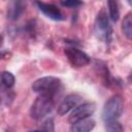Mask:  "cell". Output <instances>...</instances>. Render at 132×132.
Segmentation results:
<instances>
[{
  "instance_id": "52a82bcc",
  "label": "cell",
  "mask_w": 132,
  "mask_h": 132,
  "mask_svg": "<svg viewBox=\"0 0 132 132\" xmlns=\"http://www.w3.org/2000/svg\"><path fill=\"white\" fill-rule=\"evenodd\" d=\"M35 5L37 6V8L48 19L53 20V21H57V22H61L64 21L66 19V16L64 15V13L61 11V9L53 4V3H46V2H42V1H36Z\"/></svg>"
},
{
  "instance_id": "30bf717a",
  "label": "cell",
  "mask_w": 132,
  "mask_h": 132,
  "mask_svg": "<svg viewBox=\"0 0 132 132\" xmlns=\"http://www.w3.org/2000/svg\"><path fill=\"white\" fill-rule=\"evenodd\" d=\"M96 122L92 118H88L71 124L69 132H91L95 128Z\"/></svg>"
},
{
  "instance_id": "5b68a950",
  "label": "cell",
  "mask_w": 132,
  "mask_h": 132,
  "mask_svg": "<svg viewBox=\"0 0 132 132\" xmlns=\"http://www.w3.org/2000/svg\"><path fill=\"white\" fill-rule=\"evenodd\" d=\"M64 53L66 55L68 62L70 63V65L72 67L80 68V67L87 66L91 62V58L85 52H82L81 50H79L75 46L65 48Z\"/></svg>"
},
{
  "instance_id": "3957f363",
  "label": "cell",
  "mask_w": 132,
  "mask_h": 132,
  "mask_svg": "<svg viewBox=\"0 0 132 132\" xmlns=\"http://www.w3.org/2000/svg\"><path fill=\"white\" fill-rule=\"evenodd\" d=\"M124 111V100L120 95L111 96L104 104L102 109V120L105 122L118 120Z\"/></svg>"
},
{
  "instance_id": "7a4b0ae2",
  "label": "cell",
  "mask_w": 132,
  "mask_h": 132,
  "mask_svg": "<svg viewBox=\"0 0 132 132\" xmlns=\"http://www.w3.org/2000/svg\"><path fill=\"white\" fill-rule=\"evenodd\" d=\"M94 32L97 38L105 43H110L112 40V28L105 10H100L94 22Z\"/></svg>"
},
{
  "instance_id": "9c48e42d",
  "label": "cell",
  "mask_w": 132,
  "mask_h": 132,
  "mask_svg": "<svg viewBox=\"0 0 132 132\" xmlns=\"http://www.w3.org/2000/svg\"><path fill=\"white\" fill-rule=\"evenodd\" d=\"M27 3L25 1H11L7 5L6 18L9 21H18L26 10Z\"/></svg>"
},
{
  "instance_id": "2e32d148",
  "label": "cell",
  "mask_w": 132,
  "mask_h": 132,
  "mask_svg": "<svg viewBox=\"0 0 132 132\" xmlns=\"http://www.w3.org/2000/svg\"><path fill=\"white\" fill-rule=\"evenodd\" d=\"M104 127L105 132H124V127L118 120L105 122Z\"/></svg>"
},
{
  "instance_id": "ba28073f",
  "label": "cell",
  "mask_w": 132,
  "mask_h": 132,
  "mask_svg": "<svg viewBox=\"0 0 132 132\" xmlns=\"http://www.w3.org/2000/svg\"><path fill=\"white\" fill-rule=\"evenodd\" d=\"M82 102V97L79 96L78 94H69L67 95L60 105L58 106V114L59 116H65L69 111L73 110L77 105H79Z\"/></svg>"
},
{
  "instance_id": "277c9868",
  "label": "cell",
  "mask_w": 132,
  "mask_h": 132,
  "mask_svg": "<svg viewBox=\"0 0 132 132\" xmlns=\"http://www.w3.org/2000/svg\"><path fill=\"white\" fill-rule=\"evenodd\" d=\"M54 106V98L45 95H39L30 107V116L34 120H41L52 112Z\"/></svg>"
},
{
  "instance_id": "8992f818",
  "label": "cell",
  "mask_w": 132,
  "mask_h": 132,
  "mask_svg": "<svg viewBox=\"0 0 132 132\" xmlns=\"http://www.w3.org/2000/svg\"><path fill=\"white\" fill-rule=\"evenodd\" d=\"M96 110V104L94 102H84L77 105L73 110H71V113L69 116V123L73 124L78 121L91 118L93 113Z\"/></svg>"
},
{
  "instance_id": "8fae6325",
  "label": "cell",
  "mask_w": 132,
  "mask_h": 132,
  "mask_svg": "<svg viewBox=\"0 0 132 132\" xmlns=\"http://www.w3.org/2000/svg\"><path fill=\"white\" fill-rule=\"evenodd\" d=\"M95 67H96V71H97L98 75H100L103 84L106 87H109L112 84H114L113 82V78L110 76V72L108 70V67L106 66V64L104 62H102V61H96Z\"/></svg>"
},
{
  "instance_id": "7c38bea8",
  "label": "cell",
  "mask_w": 132,
  "mask_h": 132,
  "mask_svg": "<svg viewBox=\"0 0 132 132\" xmlns=\"http://www.w3.org/2000/svg\"><path fill=\"white\" fill-rule=\"evenodd\" d=\"M14 96L15 95L12 89H7L0 85V104L10 105L14 99Z\"/></svg>"
},
{
  "instance_id": "5bb4252c",
  "label": "cell",
  "mask_w": 132,
  "mask_h": 132,
  "mask_svg": "<svg viewBox=\"0 0 132 132\" xmlns=\"http://www.w3.org/2000/svg\"><path fill=\"white\" fill-rule=\"evenodd\" d=\"M15 82L14 75L9 71H3L0 75V85L7 89H12Z\"/></svg>"
},
{
  "instance_id": "9a60e30c",
  "label": "cell",
  "mask_w": 132,
  "mask_h": 132,
  "mask_svg": "<svg viewBox=\"0 0 132 132\" xmlns=\"http://www.w3.org/2000/svg\"><path fill=\"white\" fill-rule=\"evenodd\" d=\"M107 6H108V11H109V19L114 23L118 22L120 19L119 3L114 0H109V1H107Z\"/></svg>"
},
{
  "instance_id": "d6986e66",
  "label": "cell",
  "mask_w": 132,
  "mask_h": 132,
  "mask_svg": "<svg viewBox=\"0 0 132 132\" xmlns=\"http://www.w3.org/2000/svg\"><path fill=\"white\" fill-rule=\"evenodd\" d=\"M3 40H4L3 35H1V34H0V47H1V46H2V44H3Z\"/></svg>"
},
{
  "instance_id": "e0dca14e",
  "label": "cell",
  "mask_w": 132,
  "mask_h": 132,
  "mask_svg": "<svg viewBox=\"0 0 132 132\" xmlns=\"http://www.w3.org/2000/svg\"><path fill=\"white\" fill-rule=\"evenodd\" d=\"M28 132H55V124H54V120L51 118V119H47L41 126L40 129H37V130H31V131H28Z\"/></svg>"
},
{
  "instance_id": "ac0fdd59",
  "label": "cell",
  "mask_w": 132,
  "mask_h": 132,
  "mask_svg": "<svg viewBox=\"0 0 132 132\" xmlns=\"http://www.w3.org/2000/svg\"><path fill=\"white\" fill-rule=\"evenodd\" d=\"M60 4L64 7H68V8H77V7L81 6L84 4V2L78 1V0H65V1H61Z\"/></svg>"
},
{
  "instance_id": "6da1fadb",
  "label": "cell",
  "mask_w": 132,
  "mask_h": 132,
  "mask_svg": "<svg viewBox=\"0 0 132 132\" xmlns=\"http://www.w3.org/2000/svg\"><path fill=\"white\" fill-rule=\"evenodd\" d=\"M63 89V85L60 78L56 76H43L36 79L32 84L33 92L39 95H45L55 98Z\"/></svg>"
},
{
  "instance_id": "4fadbf2b",
  "label": "cell",
  "mask_w": 132,
  "mask_h": 132,
  "mask_svg": "<svg viewBox=\"0 0 132 132\" xmlns=\"http://www.w3.org/2000/svg\"><path fill=\"white\" fill-rule=\"evenodd\" d=\"M122 32L128 40L132 38V13L128 12L122 21Z\"/></svg>"
}]
</instances>
